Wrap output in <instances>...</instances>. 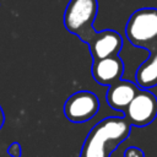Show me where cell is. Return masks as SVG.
<instances>
[{
	"mask_svg": "<svg viewBox=\"0 0 157 157\" xmlns=\"http://www.w3.org/2000/svg\"><path fill=\"white\" fill-rule=\"evenodd\" d=\"M93 60H99L107 56L118 55L123 48L121 36L113 29H103L96 32L87 43Z\"/></svg>",
	"mask_w": 157,
	"mask_h": 157,
	"instance_id": "8992f818",
	"label": "cell"
},
{
	"mask_svg": "<svg viewBox=\"0 0 157 157\" xmlns=\"http://www.w3.org/2000/svg\"><path fill=\"white\" fill-rule=\"evenodd\" d=\"M131 124L125 118L108 117L96 124L85 139L80 157H110L130 135Z\"/></svg>",
	"mask_w": 157,
	"mask_h": 157,
	"instance_id": "6da1fadb",
	"label": "cell"
},
{
	"mask_svg": "<svg viewBox=\"0 0 157 157\" xmlns=\"http://www.w3.org/2000/svg\"><path fill=\"white\" fill-rule=\"evenodd\" d=\"M4 123H5V114H4V110H2V108L0 105V129L2 128Z\"/></svg>",
	"mask_w": 157,
	"mask_h": 157,
	"instance_id": "7c38bea8",
	"label": "cell"
},
{
	"mask_svg": "<svg viewBox=\"0 0 157 157\" xmlns=\"http://www.w3.org/2000/svg\"><path fill=\"white\" fill-rule=\"evenodd\" d=\"M139 91L140 87L136 83L128 80H119L108 87L105 99L110 108L124 112Z\"/></svg>",
	"mask_w": 157,
	"mask_h": 157,
	"instance_id": "ba28073f",
	"label": "cell"
},
{
	"mask_svg": "<svg viewBox=\"0 0 157 157\" xmlns=\"http://www.w3.org/2000/svg\"><path fill=\"white\" fill-rule=\"evenodd\" d=\"M97 12V0H70L64 12V26L70 33L87 44L96 33L93 22Z\"/></svg>",
	"mask_w": 157,
	"mask_h": 157,
	"instance_id": "7a4b0ae2",
	"label": "cell"
},
{
	"mask_svg": "<svg viewBox=\"0 0 157 157\" xmlns=\"http://www.w3.org/2000/svg\"><path fill=\"white\" fill-rule=\"evenodd\" d=\"M135 81L140 88L148 90L157 86V47L150 50L148 58L137 67Z\"/></svg>",
	"mask_w": 157,
	"mask_h": 157,
	"instance_id": "9c48e42d",
	"label": "cell"
},
{
	"mask_svg": "<svg viewBox=\"0 0 157 157\" xmlns=\"http://www.w3.org/2000/svg\"><path fill=\"white\" fill-rule=\"evenodd\" d=\"M125 36L137 48L151 50L157 47V9L144 7L132 12L125 26Z\"/></svg>",
	"mask_w": 157,
	"mask_h": 157,
	"instance_id": "3957f363",
	"label": "cell"
},
{
	"mask_svg": "<svg viewBox=\"0 0 157 157\" xmlns=\"http://www.w3.org/2000/svg\"><path fill=\"white\" fill-rule=\"evenodd\" d=\"M124 157H145V156H144V152L140 148L131 146V147H129V148L125 150Z\"/></svg>",
	"mask_w": 157,
	"mask_h": 157,
	"instance_id": "8fae6325",
	"label": "cell"
},
{
	"mask_svg": "<svg viewBox=\"0 0 157 157\" xmlns=\"http://www.w3.org/2000/svg\"><path fill=\"white\" fill-rule=\"evenodd\" d=\"M99 110L98 97L91 91H78L71 94L64 104V114L72 123H85Z\"/></svg>",
	"mask_w": 157,
	"mask_h": 157,
	"instance_id": "5b68a950",
	"label": "cell"
},
{
	"mask_svg": "<svg viewBox=\"0 0 157 157\" xmlns=\"http://www.w3.org/2000/svg\"><path fill=\"white\" fill-rule=\"evenodd\" d=\"M123 113L131 126H147L157 117V97L150 90L140 88Z\"/></svg>",
	"mask_w": 157,
	"mask_h": 157,
	"instance_id": "277c9868",
	"label": "cell"
},
{
	"mask_svg": "<svg viewBox=\"0 0 157 157\" xmlns=\"http://www.w3.org/2000/svg\"><path fill=\"white\" fill-rule=\"evenodd\" d=\"M7 153H9L11 157H21V155H22L21 145H20L18 142H12V144L7 147Z\"/></svg>",
	"mask_w": 157,
	"mask_h": 157,
	"instance_id": "30bf717a",
	"label": "cell"
},
{
	"mask_svg": "<svg viewBox=\"0 0 157 157\" xmlns=\"http://www.w3.org/2000/svg\"><path fill=\"white\" fill-rule=\"evenodd\" d=\"M124 72V63L118 55L107 56L99 60H93L92 76L102 86H110L121 80Z\"/></svg>",
	"mask_w": 157,
	"mask_h": 157,
	"instance_id": "52a82bcc",
	"label": "cell"
}]
</instances>
